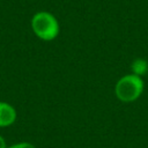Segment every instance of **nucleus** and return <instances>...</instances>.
Masks as SVG:
<instances>
[{
    "label": "nucleus",
    "instance_id": "1",
    "mask_svg": "<svg viewBox=\"0 0 148 148\" xmlns=\"http://www.w3.org/2000/svg\"><path fill=\"white\" fill-rule=\"evenodd\" d=\"M30 24L36 37L44 42H51L56 39L60 31V25L57 17L46 10L35 13L31 17Z\"/></svg>",
    "mask_w": 148,
    "mask_h": 148
},
{
    "label": "nucleus",
    "instance_id": "2",
    "mask_svg": "<svg viewBox=\"0 0 148 148\" xmlns=\"http://www.w3.org/2000/svg\"><path fill=\"white\" fill-rule=\"evenodd\" d=\"M143 89L145 82L141 76L135 74H126L117 81L114 86V94L120 102L132 103L142 95Z\"/></svg>",
    "mask_w": 148,
    "mask_h": 148
},
{
    "label": "nucleus",
    "instance_id": "3",
    "mask_svg": "<svg viewBox=\"0 0 148 148\" xmlns=\"http://www.w3.org/2000/svg\"><path fill=\"white\" fill-rule=\"evenodd\" d=\"M17 112L15 108L3 101H0V127H8L16 121Z\"/></svg>",
    "mask_w": 148,
    "mask_h": 148
},
{
    "label": "nucleus",
    "instance_id": "4",
    "mask_svg": "<svg viewBox=\"0 0 148 148\" xmlns=\"http://www.w3.org/2000/svg\"><path fill=\"white\" fill-rule=\"evenodd\" d=\"M131 71L132 74H135L138 76H143L148 72V61L143 58H136L131 64Z\"/></svg>",
    "mask_w": 148,
    "mask_h": 148
},
{
    "label": "nucleus",
    "instance_id": "5",
    "mask_svg": "<svg viewBox=\"0 0 148 148\" xmlns=\"http://www.w3.org/2000/svg\"><path fill=\"white\" fill-rule=\"evenodd\" d=\"M7 148H36V147L30 142L23 141V142H17V143H14L12 146H8Z\"/></svg>",
    "mask_w": 148,
    "mask_h": 148
},
{
    "label": "nucleus",
    "instance_id": "6",
    "mask_svg": "<svg viewBox=\"0 0 148 148\" xmlns=\"http://www.w3.org/2000/svg\"><path fill=\"white\" fill-rule=\"evenodd\" d=\"M8 146H7V143H6V140H5V138L0 134V148H7Z\"/></svg>",
    "mask_w": 148,
    "mask_h": 148
}]
</instances>
